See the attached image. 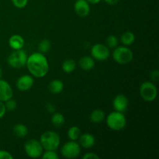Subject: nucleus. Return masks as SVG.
<instances>
[{
  "label": "nucleus",
  "mask_w": 159,
  "mask_h": 159,
  "mask_svg": "<svg viewBox=\"0 0 159 159\" xmlns=\"http://www.w3.org/2000/svg\"><path fill=\"white\" fill-rule=\"evenodd\" d=\"M24 150L26 155L30 158H37L41 157L43 148L40 141L36 139H30L25 143Z\"/></svg>",
  "instance_id": "7"
},
{
  "label": "nucleus",
  "mask_w": 159,
  "mask_h": 159,
  "mask_svg": "<svg viewBox=\"0 0 159 159\" xmlns=\"http://www.w3.org/2000/svg\"><path fill=\"white\" fill-rule=\"evenodd\" d=\"M140 96L146 102H152L155 100L158 96V89L153 82H143L140 86Z\"/></svg>",
  "instance_id": "6"
},
{
  "label": "nucleus",
  "mask_w": 159,
  "mask_h": 159,
  "mask_svg": "<svg viewBox=\"0 0 159 159\" xmlns=\"http://www.w3.org/2000/svg\"><path fill=\"white\" fill-rule=\"evenodd\" d=\"M107 125L110 130L114 131L122 130L127 125V119L124 113L113 111L107 116Z\"/></svg>",
  "instance_id": "3"
},
{
  "label": "nucleus",
  "mask_w": 159,
  "mask_h": 159,
  "mask_svg": "<svg viewBox=\"0 0 159 159\" xmlns=\"http://www.w3.org/2000/svg\"><path fill=\"white\" fill-rule=\"evenodd\" d=\"M61 153L65 158H75L80 155L81 146L76 141H68L62 146Z\"/></svg>",
  "instance_id": "8"
},
{
  "label": "nucleus",
  "mask_w": 159,
  "mask_h": 159,
  "mask_svg": "<svg viewBox=\"0 0 159 159\" xmlns=\"http://www.w3.org/2000/svg\"><path fill=\"white\" fill-rule=\"evenodd\" d=\"M6 106H5L4 102L2 101H0V119L2 118L3 116H5L6 113Z\"/></svg>",
  "instance_id": "30"
},
{
  "label": "nucleus",
  "mask_w": 159,
  "mask_h": 159,
  "mask_svg": "<svg viewBox=\"0 0 159 159\" xmlns=\"http://www.w3.org/2000/svg\"><path fill=\"white\" fill-rule=\"evenodd\" d=\"M91 55L94 60L103 61L110 57V48L102 43H96L91 48Z\"/></svg>",
  "instance_id": "9"
},
{
  "label": "nucleus",
  "mask_w": 159,
  "mask_h": 159,
  "mask_svg": "<svg viewBox=\"0 0 159 159\" xmlns=\"http://www.w3.org/2000/svg\"><path fill=\"white\" fill-rule=\"evenodd\" d=\"M46 108H47V110H48L49 113H54V112H55V110H56L55 106L53 105L51 102H49V103L47 104Z\"/></svg>",
  "instance_id": "33"
},
{
  "label": "nucleus",
  "mask_w": 159,
  "mask_h": 159,
  "mask_svg": "<svg viewBox=\"0 0 159 159\" xmlns=\"http://www.w3.org/2000/svg\"><path fill=\"white\" fill-rule=\"evenodd\" d=\"M51 44L50 40H48V39H43V40H42L40 42V43L38 45L39 52L43 53V54L48 52L50 51V49H51Z\"/></svg>",
  "instance_id": "24"
},
{
  "label": "nucleus",
  "mask_w": 159,
  "mask_h": 159,
  "mask_svg": "<svg viewBox=\"0 0 159 159\" xmlns=\"http://www.w3.org/2000/svg\"><path fill=\"white\" fill-rule=\"evenodd\" d=\"M74 9L79 16L85 17L90 12V5L86 0H76Z\"/></svg>",
  "instance_id": "13"
},
{
  "label": "nucleus",
  "mask_w": 159,
  "mask_h": 159,
  "mask_svg": "<svg viewBox=\"0 0 159 159\" xmlns=\"http://www.w3.org/2000/svg\"><path fill=\"white\" fill-rule=\"evenodd\" d=\"M107 43V47L109 48H115L117 47L118 45V39L116 36L114 35H110L107 38L106 40Z\"/></svg>",
  "instance_id": "25"
},
{
  "label": "nucleus",
  "mask_w": 159,
  "mask_h": 159,
  "mask_svg": "<svg viewBox=\"0 0 159 159\" xmlns=\"http://www.w3.org/2000/svg\"><path fill=\"white\" fill-rule=\"evenodd\" d=\"M95 60L92 56H83L79 61V65L82 70L89 71L95 67Z\"/></svg>",
  "instance_id": "16"
},
{
  "label": "nucleus",
  "mask_w": 159,
  "mask_h": 159,
  "mask_svg": "<svg viewBox=\"0 0 159 159\" xmlns=\"http://www.w3.org/2000/svg\"><path fill=\"white\" fill-rule=\"evenodd\" d=\"M79 145L85 149H89L93 148L96 144V138L92 134L85 133L81 134L79 138Z\"/></svg>",
  "instance_id": "14"
},
{
  "label": "nucleus",
  "mask_w": 159,
  "mask_h": 159,
  "mask_svg": "<svg viewBox=\"0 0 159 159\" xmlns=\"http://www.w3.org/2000/svg\"><path fill=\"white\" fill-rule=\"evenodd\" d=\"M129 105V101L127 96L124 94H119L114 97L113 100V107L115 111L124 113Z\"/></svg>",
  "instance_id": "11"
},
{
  "label": "nucleus",
  "mask_w": 159,
  "mask_h": 159,
  "mask_svg": "<svg viewBox=\"0 0 159 159\" xmlns=\"http://www.w3.org/2000/svg\"><path fill=\"white\" fill-rule=\"evenodd\" d=\"M0 159H13V156L7 151L0 150Z\"/></svg>",
  "instance_id": "29"
},
{
  "label": "nucleus",
  "mask_w": 159,
  "mask_h": 159,
  "mask_svg": "<svg viewBox=\"0 0 159 159\" xmlns=\"http://www.w3.org/2000/svg\"><path fill=\"white\" fill-rule=\"evenodd\" d=\"M75 68L76 62L73 59H66L62 63V70H63L64 72L67 73V74H70V73L73 72L75 69Z\"/></svg>",
  "instance_id": "21"
},
{
  "label": "nucleus",
  "mask_w": 159,
  "mask_h": 159,
  "mask_svg": "<svg viewBox=\"0 0 159 159\" xmlns=\"http://www.w3.org/2000/svg\"><path fill=\"white\" fill-rule=\"evenodd\" d=\"M13 133L18 138H25L29 133L28 127L23 124H17L13 127Z\"/></svg>",
  "instance_id": "19"
},
{
  "label": "nucleus",
  "mask_w": 159,
  "mask_h": 159,
  "mask_svg": "<svg viewBox=\"0 0 159 159\" xmlns=\"http://www.w3.org/2000/svg\"><path fill=\"white\" fill-rule=\"evenodd\" d=\"M81 135V130L77 126H72L68 130V137L70 141H78Z\"/></svg>",
  "instance_id": "23"
},
{
  "label": "nucleus",
  "mask_w": 159,
  "mask_h": 159,
  "mask_svg": "<svg viewBox=\"0 0 159 159\" xmlns=\"http://www.w3.org/2000/svg\"><path fill=\"white\" fill-rule=\"evenodd\" d=\"M12 2L15 7L18 9H23L28 4V0H12Z\"/></svg>",
  "instance_id": "28"
},
{
  "label": "nucleus",
  "mask_w": 159,
  "mask_h": 159,
  "mask_svg": "<svg viewBox=\"0 0 159 159\" xmlns=\"http://www.w3.org/2000/svg\"><path fill=\"white\" fill-rule=\"evenodd\" d=\"M89 4H98V3L100 2L102 0H86Z\"/></svg>",
  "instance_id": "35"
},
{
  "label": "nucleus",
  "mask_w": 159,
  "mask_h": 159,
  "mask_svg": "<svg viewBox=\"0 0 159 159\" xmlns=\"http://www.w3.org/2000/svg\"><path fill=\"white\" fill-rule=\"evenodd\" d=\"M34 83V79L30 75H23L17 79L16 85L17 89L21 92H26L30 89Z\"/></svg>",
  "instance_id": "10"
},
{
  "label": "nucleus",
  "mask_w": 159,
  "mask_h": 159,
  "mask_svg": "<svg viewBox=\"0 0 159 159\" xmlns=\"http://www.w3.org/2000/svg\"><path fill=\"white\" fill-rule=\"evenodd\" d=\"M5 102V106H6V110H9V111H13L17 107V102L16 101L12 99V98L8 100H6Z\"/></svg>",
  "instance_id": "27"
},
{
  "label": "nucleus",
  "mask_w": 159,
  "mask_h": 159,
  "mask_svg": "<svg viewBox=\"0 0 159 159\" xmlns=\"http://www.w3.org/2000/svg\"><path fill=\"white\" fill-rule=\"evenodd\" d=\"M2 75H3V71H2V68L1 67H0V79H1V78L2 77Z\"/></svg>",
  "instance_id": "36"
},
{
  "label": "nucleus",
  "mask_w": 159,
  "mask_h": 159,
  "mask_svg": "<svg viewBox=\"0 0 159 159\" xmlns=\"http://www.w3.org/2000/svg\"><path fill=\"white\" fill-rule=\"evenodd\" d=\"M24 43V39L20 34H13L9 39V47L13 50L23 49Z\"/></svg>",
  "instance_id": "15"
},
{
  "label": "nucleus",
  "mask_w": 159,
  "mask_h": 159,
  "mask_svg": "<svg viewBox=\"0 0 159 159\" xmlns=\"http://www.w3.org/2000/svg\"><path fill=\"white\" fill-rule=\"evenodd\" d=\"M120 41L124 46H130L135 41L134 34L130 32V31H127V32L124 33L120 37Z\"/></svg>",
  "instance_id": "20"
},
{
  "label": "nucleus",
  "mask_w": 159,
  "mask_h": 159,
  "mask_svg": "<svg viewBox=\"0 0 159 159\" xmlns=\"http://www.w3.org/2000/svg\"><path fill=\"white\" fill-rule=\"evenodd\" d=\"M82 158L83 159H99V157L96 154L89 152V153H86L85 155H84L83 157H82Z\"/></svg>",
  "instance_id": "31"
},
{
  "label": "nucleus",
  "mask_w": 159,
  "mask_h": 159,
  "mask_svg": "<svg viewBox=\"0 0 159 159\" xmlns=\"http://www.w3.org/2000/svg\"><path fill=\"white\" fill-rule=\"evenodd\" d=\"M133 51L127 46H120L116 48L113 51V58L120 65H127L133 60Z\"/></svg>",
  "instance_id": "5"
},
{
  "label": "nucleus",
  "mask_w": 159,
  "mask_h": 159,
  "mask_svg": "<svg viewBox=\"0 0 159 159\" xmlns=\"http://www.w3.org/2000/svg\"><path fill=\"white\" fill-rule=\"evenodd\" d=\"M150 77L152 80L158 81V77H159V72L158 70H153V71H151Z\"/></svg>",
  "instance_id": "32"
},
{
  "label": "nucleus",
  "mask_w": 159,
  "mask_h": 159,
  "mask_svg": "<svg viewBox=\"0 0 159 159\" xmlns=\"http://www.w3.org/2000/svg\"><path fill=\"white\" fill-rule=\"evenodd\" d=\"M13 95V91L9 82L0 79V101L6 102L11 99Z\"/></svg>",
  "instance_id": "12"
},
{
  "label": "nucleus",
  "mask_w": 159,
  "mask_h": 159,
  "mask_svg": "<svg viewBox=\"0 0 159 159\" xmlns=\"http://www.w3.org/2000/svg\"><path fill=\"white\" fill-rule=\"evenodd\" d=\"M51 122L55 127H61L65 124V118L61 113H54L51 116Z\"/></svg>",
  "instance_id": "22"
},
{
  "label": "nucleus",
  "mask_w": 159,
  "mask_h": 159,
  "mask_svg": "<svg viewBox=\"0 0 159 159\" xmlns=\"http://www.w3.org/2000/svg\"><path fill=\"white\" fill-rule=\"evenodd\" d=\"M40 142L45 150L56 151L61 144V138L58 134L54 130H48L41 134Z\"/></svg>",
  "instance_id": "2"
},
{
  "label": "nucleus",
  "mask_w": 159,
  "mask_h": 159,
  "mask_svg": "<svg viewBox=\"0 0 159 159\" xmlns=\"http://www.w3.org/2000/svg\"><path fill=\"white\" fill-rule=\"evenodd\" d=\"M105 119V113L101 109H96L90 114V120L93 124H101Z\"/></svg>",
  "instance_id": "18"
},
{
  "label": "nucleus",
  "mask_w": 159,
  "mask_h": 159,
  "mask_svg": "<svg viewBox=\"0 0 159 159\" xmlns=\"http://www.w3.org/2000/svg\"><path fill=\"white\" fill-rule=\"evenodd\" d=\"M43 159H57L58 158V155L56 153L55 151L53 150H46V152L41 155Z\"/></svg>",
  "instance_id": "26"
},
{
  "label": "nucleus",
  "mask_w": 159,
  "mask_h": 159,
  "mask_svg": "<svg viewBox=\"0 0 159 159\" xmlns=\"http://www.w3.org/2000/svg\"><path fill=\"white\" fill-rule=\"evenodd\" d=\"M28 55L23 49L14 50L7 58V63L12 68H21L26 64Z\"/></svg>",
  "instance_id": "4"
},
{
  "label": "nucleus",
  "mask_w": 159,
  "mask_h": 159,
  "mask_svg": "<svg viewBox=\"0 0 159 159\" xmlns=\"http://www.w3.org/2000/svg\"><path fill=\"white\" fill-rule=\"evenodd\" d=\"M106 3H107L110 6H115L118 3L119 0H104Z\"/></svg>",
  "instance_id": "34"
},
{
  "label": "nucleus",
  "mask_w": 159,
  "mask_h": 159,
  "mask_svg": "<svg viewBox=\"0 0 159 159\" xmlns=\"http://www.w3.org/2000/svg\"><path fill=\"white\" fill-rule=\"evenodd\" d=\"M48 89L52 94H59L64 90V83L59 79H54L48 85Z\"/></svg>",
  "instance_id": "17"
},
{
  "label": "nucleus",
  "mask_w": 159,
  "mask_h": 159,
  "mask_svg": "<svg viewBox=\"0 0 159 159\" xmlns=\"http://www.w3.org/2000/svg\"><path fill=\"white\" fill-rule=\"evenodd\" d=\"M26 66L36 78H43L49 71V63L46 56L40 52H34L27 57Z\"/></svg>",
  "instance_id": "1"
}]
</instances>
